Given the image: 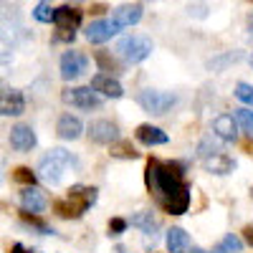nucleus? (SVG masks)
Segmentation results:
<instances>
[{
    "label": "nucleus",
    "mask_w": 253,
    "mask_h": 253,
    "mask_svg": "<svg viewBox=\"0 0 253 253\" xmlns=\"http://www.w3.org/2000/svg\"><path fill=\"white\" fill-rule=\"evenodd\" d=\"M182 175H185V165H180V162L150 160L147 162V170H144V182H147V190H150L157 200H162L167 195L177 193L185 185Z\"/></svg>",
    "instance_id": "f257e3e1"
},
{
    "label": "nucleus",
    "mask_w": 253,
    "mask_h": 253,
    "mask_svg": "<svg viewBox=\"0 0 253 253\" xmlns=\"http://www.w3.org/2000/svg\"><path fill=\"white\" fill-rule=\"evenodd\" d=\"M99 198V190L89 187V185H74L69 190V195L63 200H53V210L58 218H66V220H79L86 210L96 203Z\"/></svg>",
    "instance_id": "f03ea898"
},
{
    "label": "nucleus",
    "mask_w": 253,
    "mask_h": 253,
    "mask_svg": "<svg viewBox=\"0 0 253 253\" xmlns=\"http://www.w3.org/2000/svg\"><path fill=\"white\" fill-rule=\"evenodd\" d=\"M69 167H79V160L69 152V150H63V147H53V150H48V155L41 157L38 162V175L41 180H46L48 185H61L63 175H66Z\"/></svg>",
    "instance_id": "7ed1b4c3"
},
{
    "label": "nucleus",
    "mask_w": 253,
    "mask_h": 253,
    "mask_svg": "<svg viewBox=\"0 0 253 253\" xmlns=\"http://www.w3.org/2000/svg\"><path fill=\"white\" fill-rule=\"evenodd\" d=\"M152 38H147V36H124L119 38V43H117V56L126 63H142L147 56L152 53Z\"/></svg>",
    "instance_id": "20e7f679"
},
{
    "label": "nucleus",
    "mask_w": 253,
    "mask_h": 253,
    "mask_svg": "<svg viewBox=\"0 0 253 253\" xmlns=\"http://www.w3.org/2000/svg\"><path fill=\"white\" fill-rule=\"evenodd\" d=\"M137 104L147 112V114H155V117H165L170 112L175 104H177V96L172 91H160V89H144L137 94Z\"/></svg>",
    "instance_id": "39448f33"
},
{
    "label": "nucleus",
    "mask_w": 253,
    "mask_h": 253,
    "mask_svg": "<svg viewBox=\"0 0 253 253\" xmlns=\"http://www.w3.org/2000/svg\"><path fill=\"white\" fill-rule=\"evenodd\" d=\"M58 69H61V79H63V81H76V79H81L84 74H86L89 58H86V53L71 48V51H66V53L61 56Z\"/></svg>",
    "instance_id": "423d86ee"
},
{
    "label": "nucleus",
    "mask_w": 253,
    "mask_h": 253,
    "mask_svg": "<svg viewBox=\"0 0 253 253\" xmlns=\"http://www.w3.org/2000/svg\"><path fill=\"white\" fill-rule=\"evenodd\" d=\"M61 99L66 101V104H71V107H76V109H86V112L99 109L101 104H104V101H101V96H99L91 86H74V89H63Z\"/></svg>",
    "instance_id": "0eeeda50"
},
{
    "label": "nucleus",
    "mask_w": 253,
    "mask_h": 253,
    "mask_svg": "<svg viewBox=\"0 0 253 253\" xmlns=\"http://www.w3.org/2000/svg\"><path fill=\"white\" fill-rule=\"evenodd\" d=\"M26 112V96L13 86H0V117H20Z\"/></svg>",
    "instance_id": "6e6552de"
},
{
    "label": "nucleus",
    "mask_w": 253,
    "mask_h": 253,
    "mask_svg": "<svg viewBox=\"0 0 253 253\" xmlns=\"http://www.w3.org/2000/svg\"><path fill=\"white\" fill-rule=\"evenodd\" d=\"M86 137L94 144H112L119 139V126L109 119H96L86 126Z\"/></svg>",
    "instance_id": "1a4fd4ad"
},
{
    "label": "nucleus",
    "mask_w": 253,
    "mask_h": 253,
    "mask_svg": "<svg viewBox=\"0 0 253 253\" xmlns=\"http://www.w3.org/2000/svg\"><path fill=\"white\" fill-rule=\"evenodd\" d=\"M8 139H10V147L15 152H31V150H36V144H38V137H36L31 124H15L10 129Z\"/></svg>",
    "instance_id": "9d476101"
},
{
    "label": "nucleus",
    "mask_w": 253,
    "mask_h": 253,
    "mask_svg": "<svg viewBox=\"0 0 253 253\" xmlns=\"http://www.w3.org/2000/svg\"><path fill=\"white\" fill-rule=\"evenodd\" d=\"M122 28L114 23V20H94L91 26H86V31H84V36H86L89 43H107V41H112Z\"/></svg>",
    "instance_id": "9b49d317"
},
{
    "label": "nucleus",
    "mask_w": 253,
    "mask_h": 253,
    "mask_svg": "<svg viewBox=\"0 0 253 253\" xmlns=\"http://www.w3.org/2000/svg\"><path fill=\"white\" fill-rule=\"evenodd\" d=\"M157 203L162 205L165 213H170V215H182V213H187V208H190V187L182 185L177 193L167 195V198H162V200H157Z\"/></svg>",
    "instance_id": "f8f14e48"
},
{
    "label": "nucleus",
    "mask_w": 253,
    "mask_h": 253,
    "mask_svg": "<svg viewBox=\"0 0 253 253\" xmlns=\"http://www.w3.org/2000/svg\"><path fill=\"white\" fill-rule=\"evenodd\" d=\"M203 167H205L210 175H230V172L236 170V160L218 150V152H213V155L203 157Z\"/></svg>",
    "instance_id": "ddd939ff"
},
{
    "label": "nucleus",
    "mask_w": 253,
    "mask_h": 253,
    "mask_svg": "<svg viewBox=\"0 0 253 253\" xmlns=\"http://www.w3.org/2000/svg\"><path fill=\"white\" fill-rule=\"evenodd\" d=\"M20 205H23V210H28V213H43L48 200L43 195V190L36 187V185H26L23 193H20Z\"/></svg>",
    "instance_id": "4468645a"
},
{
    "label": "nucleus",
    "mask_w": 253,
    "mask_h": 253,
    "mask_svg": "<svg viewBox=\"0 0 253 253\" xmlns=\"http://www.w3.org/2000/svg\"><path fill=\"white\" fill-rule=\"evenodd\" d=\"M91 89H94L96 94L109 96V99H119V96H124L122 84H119L112 74H96V76L91 79Z\"/></svg>",
    "instance_id": "2eb2a0df"
},
{
    "label": "nucleus",
    "mask_w": 253,
    "mask_h": 253,
    "mask_svg": "<svg viewBox=\"0 0 253 253\" xmlns=\"http://www.w3.org/2000/svg\"><path fill=\"white\" fill-rule=\"evenodd\" d=\"M213 134L220 142H236L238 139V124H236L233 114H218L213 119Z\"/></svg>",
    "instance_id": "dca6fc26"
},
{
    "label": "nucleus",
    "mask_w": 253,
    "mask_h": 253,
    "mask_svg": "<svg viewBox=\"0 0 253 253\" xmlns=\"http://www.w3.org/2000/svg\"><path fill=\"white\" fill-rule=\"evenodd\" d=\"M114 23L119 28H129V26H137L139 20H142V5L139 3H124L114 10Z\"/></svg>",
    "instance_id": "f3484780"
},
{
    "label": "nucleus",
    "mask_w": 253,
    "mask_h": 253,
    "mask_svg": "<svg viewBox=\"0 0 253 253\" xmlns=\"http://www.w3.org/2000/svg\"><path fill=\"white\" fill-rule=\"evenodd\" d=\"M137 230H142V233L147 238H152V243L157 241V233H160V220L155 218V213H150V210H142V213H134L132 220H129Z\"/></svg>",
    "instance_id": "a211bd4d"
},
{
    "label": "nucleus",
    "mask_w": 253,
    "mask_h": 253,
    "mask_svg": "<svg viewBox=\"0 0 253 253\" xmlns=\"http://www.w3.org/2000/svg\"><path fill=\"white\" fill-rule=\"evenodd\" d=\"M137 142H142L144 147H160V144H167L170 137H167L160 126H152V124H139L137 132H134Z\"/></svg>",
    "instance_id": "6ab92c4d"
},
{
    "label": "nucleus",
    "mask_w": 253,
    "mask_h": 253,
    "mask_svg": "<svg viewBox=\"0 0 253 253\" xmlns=\"http://www.w3.org/2000/svg\"><path fill=\"white\" fill-rule=\"evenodd\" d=\"M81 132H84L81 119H79V117H71V114H63V117L58 119V124H56V134H58L61 139H66V142L79 139Z\"/></svg>",
    "instance_id": "aec40b11"
},
{
    "label": "nucleus",
    "mask_w": 253,
    "mask_h": 253,
    "mask_svg": "<svg viewBox=\"0 0 253 253\" xmlns=\"http://www.w3.org/2000/svg\"><path fill=\"white\" fill-rule=\"evenodd\" d=\"M53 23H56V28H71V31H76L81 26V10H76L71 5H61V8L53 10Z\"/></svg>",
    "instance_id": "412c9836"
},
{
    "label": "nucleus",
    "mask_w": 253,
    "mask_h": 253,
    "mask_svg": "<svg viewBox=\"0 0 253 253\" xmlns=\"http://www.w3.org/2000/svg\"><path fill=\"white\" fill-rule=\"evenodd\" d=\"M165 243L170 248V253H187L190 251V236L182 228H170L165 236Z\"/></svg>",
    "instance_id": "4be33fe9"
},
{
    "label": "nucleus",
    "mask_w": 253,
    "mask_h": 253,
    "mask_svg": "<svg viewBox=\"0 0 253 253\" xmlns=\"http://www.w3.org/2000/svg\"><path fill=\"white\" fill-rule=\"evenodd\" d=\"M109 147H112L109 155L117 157V160H137V157H139L137 147H134L129 139H117V142H112Z\"/></svg>",
    "instance_id": "5701e85b"
},
{
    "label": "nucleus",
    "mask_w": 253,
    "mask_h": 253,
    "mask_svg": "<svg viewBox=\"0 0 253 253\" xmlns=\"http://www.w3.org/2000/svg\"><path fill=\"white\" fill-rule=\"evenodd\" d=\"M233 119L238 124V129L253 139V109L251 107H241V109L233 112Z\"/></svg>",
    "instance_id": "b1692460"
},
{
    "label": "nucleus",
    "mask_w": 253,
    "mask_h": 253,
    "mask_svg": "<svg viewBox=\"0 0 253 253\" xmlns=\"http://www.w3.org/2000/svg\"><path fill=\"white\" fill-rule=\"evenodd\" d=\"M94 61L99 63V69H101V71H107V74H122L119 61H117L109 51H96V53H94Z\"/></svg>",
    "instance_id": "393cba45"
},
{
    "label": "nucleus",
    "mask_w": 253,
    "mask_h": 253,
    "mask_svg": "<svg viewBox=\"0 0 253 253\" xmlns=\"http://www.w3.org/2000/svg\"><path fill=\"white\" fill-rule=\"evenodd\" d=\"M243 251V241L238 238V236H233V233H228L215 248H213V253H241Z\"/></svg>",
    "instance_id": "a878e982"
},
{
    "label": "nucleus",
    "mask_w": 253,
    "mask_h": 253,
    "mask_svg": "<svg viewBox=\"0 0 253 253\" xmlns=\"http://www.w3.org/2000/svg\"><path fill=\"white\" fill-rule=\"evenodd\" d=\"M36 215H38V213H28V210H23V213H20V218H23V220H26L31 228H36L41 236H53L56 230H53L51 225H46V223L41 220V218H36Z\"/></svg>",
    "instance_id": "bb28decb"
},
{
    "label": "nucleus",
    "mask_w": 253,
    "mask_h": 253,
    "mask_svg": "<svg viewBox=\"0 0 253 253\" xmlns=\"http://www.w3.org/2000/svg\"><path fill=\"white\" fill-rule=\"evenodd\" d=\"M220 139L215 137V134H210V137H205L203 142H200V147H198V157L203 160V157H208V155H213V152H218L220 150V144H218Z\"/></svg>",
    "instance_id": "cd10ccee"
},
{
    "label": "nucleus",
    "mask_w": 253,
    "mask_h": 253,
    "mask_svg": "<svg viewBox=\"0 0 253 253\" xmlns=\"http://www.w3.org/2000/svg\"><path fill=\"white\" fill-rule=\"evenodd\" d=\"M53 10L56 8H51L48 3H38L33 8V18L38 20V23H53Z\"/></svg>",
    "instance_id": "c85d7f7f"
},
{
    "label": "nucleus",
    "mask_w": 253,
    "mask_h": 253,
    "mask_svg": "<svg viewBox=\"0 0 253 253\" xmlns=\"http://www.w3.org/2000/svg\"><path fill=\"white\" fill-rule=\"evenodd\" d=\"M236 99L243 101L246 107H253V86L251 84H238L236 86Z\"/></svg>",
    "instance_id": "c756f323"
},
{
    "label": "nucleus",
    "mask_w": 253,
    "mask_h": 253,
    "mask_svg": "<svg viewBox=\"0 0 253 253\" xmlns=\"http://www.w3.org/2000/svg\"><path fill=\"white\" fill-rule=\"evenodd\" d=\"M13 180L23 182V185H33L36 182V172L31 170V167H18V170L13 172Z\"/></svg>",
    "instance_id": "7c9ffc66"
},
{
    "label": "nucleus",
    "mask_w": 253,
    "mask_h": 253,
    "mask_svg": "<svg viewBox=\"0 0 253 253\" xmlns=\"http://www.w3.org/2000/svg\"><path fill=\"white\" fill-rule=\"evenodd\" d=\"M10 58H13V43L0 33V63H10Z\"/></svg>",
    "instance_id": "2f4dec72"
},
{
    "label": "nucleus",
    "mask_w": 253,
    "mask_h": 253,
    "mask_svg": "<svg viewBox=\"0 0 253 253\" xmlns=\"http://www.w3.org/2000/svg\"><path fill=\"white\" fill-rule=\"evenodd\" d=\"M243 56L241 53H228V56H220V58H215V61H210V69L213 71H220L225 63H236V61H241Z\"/></svg>",
    "instance_id": "473e14b6"
},
{
    "label": "nucleus",
    "mask_w": 253,
    "mask_h": 253,
    "mask_svg": "<svg viewBox=\"0 0 253 253\" xmlns=\"http://www.w3.org/2000/svg\"><path fill=\"white\" fill-rule=\"evenodd\" d=\"M126 228H129V220H124V218H112V220H109V236H122Z\"/></svg>",
    "instance_id": "72a5a7b5"
},
{
    "label": "nucleus",
    "mask_w": 253,
    "mask_h": 253,
    "mask_svg": "<svg viewBox=\"0 0 253 253\" xmlns=\"http://www.w3.org/2000/svg\"><path fill=\"white\" fill-rule=\"evenodd\" d=\"M74 38H76V31H71V28H58V33L53 36L56 43H69V41H74Z\"/></svg>",
    "instance_id": "f704fd0d"
},
{
    "label": "nucleus",
    "mask_w": 253,
    "mask_h": 253,
    "mask_svg": "<svg viewBox=\"0 0 253 253\" xmlns=\"http://www.w3.org/2000/svg\"><path fill=\"white\" fill-rule=\"evenodd\" d=\"M243 241L253 248V225H246V228H243Z\"/></svg>",
    "instance_id": "c9c22d12"
},
{
    "label": "nucleus",
    "mask_w": 253,
    "mask_h": 253,
    "mask_svg": "<svg viewBox=\"0 0 253 253\" xmlns=\"http://www.w3.org/2000/svg\"><path fill=\"white\" fill-rule=\"evenodd\" d=\"M10 253H33V251L26 248L23 243H13V246H10Z\"/></svg>",
    "instance_id": "e433bc0d"
},
{
    "label": "nucleus",
    "mask_w": 253,
    "mask_h": 253,
    "mask_svg": "<svg viewBox=\"0 0 253 253\" xmlns=\"http://www.w3.org/2000/svg\"><path fill=\"white\" fill-rule=\"evenodd\" d=\"M91 13H94V15H101V13H107V5H104V3H96V5H91Z\"/></svg>",
    "instance_id": "4c0bfd02"
},
{
    "label": "nucleus",
    "mask_w": 253,
    "mask_h": 253,
    "mask_svg": "<svg viewBox=\"0 0 253 253\" xmlns=\"http://www.w3.org/2000/svg\"><path fill=\"white\" fill-rule=\"evenodd\" d=\"M187 253H208V251H205V248H190Z\"/></svg>",
    "instance_id": "58836bf2"
},
{
    "label": "nucleus",
    "mask_w": 253,
    "mask_h": 253,
    "mask_svg": "<svg viewBox=\"0 0 253 253\" xmlns=\"http://www.w3.org/2000/svg\"><path fill=\"white\" fill-rule=\"evenodd\" d=\"M248 28H251V33H253V15L248 18Z\"/></svg>",
    "instance_id": "ea45409f"
},
{
    "label": "nucleus",
    "mask_w": 253,
    "mask_h": 253,
    "mask_svg": "<svg viewBox=\"0 0 253 253\" xmlns=\"http://www.w3.org/2000/svg\"><path fill=\"white\" fill-rule=\"evenodd\" d=\"M117 253H126V248L124 246H117Z\"/></svg>",
    "instance_id": "a19ab883"
},
{
    "label": "nucleus",
    "mask_w": 253,
    "mask_h": 253,
    "mask_svg": "<svg viewBox=\"0 0 253 253\" xmlns=\"http://www.w3.org/2000/svg\"><path fill=\"white\" fill-rule=\"evenodd\" d=\"M66 3H81V0H66Z\"/></svg>",
    "instance_id": "79ce46f5"
},
{
    "label": "nucleus",
    "mask_w": 253,
    "mask_h": 253,
    "mask_svg": "<svg viewBox=\"0 0 253 253\" xmlns=\"http://www.w3.org/2000/svg\"><path fill=\"white\" fill-rule=\"evenodd\" d=\"M41 3H51V0H41Z\"/></svg>",
    "instance_id": "37998d69"
},
{
    "label": "nucleus",
    "mask_w": 253,
    "mask_h": 253,
    "mask_svg": "<svg viewBox=\"0 0 253 253\" xmlns=\"http://www.w3.org/2000/svg\"><path fill=\"white\" fill-rule=\"evenodd\" d=\"M251 66H253V56H251Z\"/></svg>",
    "instance_id": "c03bdc74"
},
{
    "label": "nucleus",
    "mask_w": 253,
    "mask_h": 253,
    "mask_svg": "<svg viewBox=\"0 0 253 253\" xmlns=\"http://www.w3.org/2000/svg\"><path fill=\"white\" fill-rule=\"evenodd\" d=\"M0 86H3V79H0Z\"/></svg>",
    "instance_id": "a18cd8bd"
},
{
    "label": "nucleus",
    "mask_w": 253,
    "mask_h": 253,
    "mask_svg": "<svg viewBox=\"0 0 253 253\" xmlns=\"http://www.w3.org/2000/svg\"><path fill=\"white\" fill-rule=\"evenodd\" d=\"M251 198H253V190H251Z\"/></svg>",
    "instance_id": "49530a36"
}]
</instances>
